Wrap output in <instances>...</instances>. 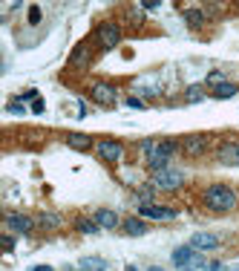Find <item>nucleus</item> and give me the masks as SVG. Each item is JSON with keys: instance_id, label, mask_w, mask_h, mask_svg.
<instances>
[{"instance_id": "obj_9", "label": "nucleus", "mask_w": 239, "mask_h": 271, "mask_svg": "<svg viewBox=\"0 0 239 271\" xmlns=\"http://www.w3.org/2000/svg\"><path fill=\"white\" fill-rule=\"evenodd\" d=\"M216 161L222 168H239V141H222L216 147Z\"/></svg>"}, {"instance_id": "obj_29", "label": "nucleus", "mask_w": 239, "mask_h": 271, "mask_svg": "<svg viewBox=\"0 0 239 271\" xmlns=\"http://www.w3.org/2000/svg\"><path fill=\"white\" fill-rule=\"evenodd\" d=\"M29 23H32V26L41 23V6H29Z\"/></svg>"}, {"instance_id": "obj_36", "label": "nucleus", "mask_w": 239, "mask_h": 271, "mask_svg": "<svg viewBox=\"0 0 239 271\" xmlns=\"http://www.w3.org/2000/svg\"><path fill=\"white\" fill-rule=\"evenodd\" d=\"M150 271H161V268H150Z\"/></svg>"}, {"instance_id": "obj_28", "label": "nucleus", "mask_w": 239, "mask_h": 271, "mask_svg": "<svg viewBox=\"0 0 239 271\" xmlns=\"http://www.w3.org/2000/svg\"><path fill=\"white\" fill-rule=\"evenodd\" d=\"M38 98H41V96H38L35 87H29V89H23V93H21V101H38Z\"/></svg>"}, {"instance_id": "obj_3", "label": "nucleus", "mask_w": 239, "mask_h": 271, "mask_svg": "<svg viewBox=\"0 0 239 271\" xmlns=\"http://www.w3.org/2000/svg\"><path fill=\"white\" fill-rule=\"evenodd\" d=\"M210 136L208 133H188V136H181L179 139V147H181V153L188 156V159H202L205 153L210 150Z\"/></svg>"}, {"instance_id": "obj_35", "label": "nucleus", "mask_w": 239, "mask_h": 271, "mask_svg": "<svg viewBox=\"0 0 239 271\" xmlns=\"http://www.w3.org/2000/svg\"><path fill=\"white\" fill-rule=\"evenodd\" d=\"M127 271H138V268H136V265H127Z\"/></svg>"}, {"instance_id": "obj_26", "label": "nucleus", "mask_w": 239, "mask_h": 271, "mask_svg": "<svg viewBox=\"0 0 239 271\" xmlns=\"http://www.w3.org/2000/svg\"><path fill=\"white\" fill-rule=\"evenodd\" d=\"M124 104H127V107H133V110H147V101H144V98H138V96H130Z\"/></svg>"}, {"instance_id": "obj_8", "label": "nucleus", "mask_w": 239, "mask_h": 271, "mask_svg": "<svg viewBox=\"0 0 239 271\" xmlns=\"http://www.w3.org/2000/svg\"><path fill=\"white\" fill-rule=\"evenodd\" d=\"M3 222H6V228L12 231V234H32L38 228V220L35 216H29V213H6L3 216Z\"/></svg>"}, {"instance_id": "obj_37", "label": "nucleus", "mask_w": 239, "mask_h": 271, "mask_svg": "<svg viewBox=\"0 0 239 271\" xmlns=\"http://www.w3.org/2000/svg\"><path fill=\"white\" fill-rule=\"evenodd\" d=\"M181 271H190V268H181Z\"/></svg>"}, {"instance_id": "obj_19", "label": "nucleus", "mask_w": 239, "mask_h": 271, "mask_svg": "<svg viewBox=\"0 0 239 271\" xmlns=\"http://www.w3.org/2000/svg\"><path fill=\"white\" fill-rule=\"evenodd\" d=\"M210 96H213V98H219V101H225V98L239 96V87L233 84V81H225V84H219V87H213V89H210Z\"/></svg>"}, {"instance_id": "obj_15", "label": "nucleus", "mask_w": 239, "mask_h": 271, "mask_svg": "<svg viewBox=\"0 0 239 271\" xmlns=\"http://www.w3.org/2000/svg\"><path fill=\"white\" fill-rule=\"evenodd\" d=\"M64 141L72 147V150H81V153H84V150H95V139L89 133H66Z\"/></svg>"}, {"instance_id": "obj_6", "label": "nucleus", "mask_w": 239, "mask_h": 271, "mask_svg": "<svg viewBox=\"0 0 239 271\" xmlns=\"http://www.w3.org/2000/svg\"><path fill=\"white\" fill-rule=\"evenodd\" d=\"M95 156L107 165H121L124 156H127V147L118 139H98L95 141Z\"/></svg>"}, {"instance_id": "obj_34", "label": "nucleus", "mask_w": 239, "mask_h": 271, "mask_svg": "<svg viewBox=\"0 0 239 271\" xmlns=\"http://www.w3.org/2000/svg\"><path fill=\"white\" fill-rule=\"evenodd\" d=\"M29 271H52V265H32Z\"/></svg>"}, {"instance_id": "obj_30", "label": "nucleus", "mask_w": 239, "mask_h": 271, "mask_svg": "<svg viewBox=\"0 0 239 271\" xmlns=\"http://www.w3.org/2000/svg\"><path fill=\"white\" fill-rule=\"evenodd\" d=\"M29 113H35V116H41V113H46V104H44V98H38V101H32Z\"/></svg>"}, {"instance_id": "obj_33", "label": "nucleus", "mask_w": 239, "mask_h": 271, "mask_svg": "<svg viewBox=\"0 0 239 271\" xmlns=\"http://www.w3.org/2000/svg\"><path fill=\"white\" fill-rule=\"evenodd\" d=\"M208 271H225V263H219V260H213V263H208L205 265Z\"/></svg>"}, {"instance_id": "obj_20", "label": "nucleus", "mask_w": 239, "mask_h": 271, "mask_svg": "<svg viewBox=\"0 0 239 271\" xmlns=\"http://www.w3.org/2000/svg\"><path fill=\"white\" fill-rule=\"evenodd\" d=\"M75 231L84 234V237H93V234L101 231V225H98L95 220H89V216H78V220H75Z\"/></svg>"}, {"instance_id": "obj_31", "label": "nucleus", "mask_w": 239, "mask_h": 271, "mask_svg": "<svg viewBox=\"0 0 239 271\" xmlns=\"http://www.w3.org/2000/svg\"><path fill=\"white\" fill-rule=\"evenodd\" d=\"M136 93H141V96H159L161 89H156V87H136Z\"/></svg>"}, {"instance_id": "obj_16", "label": "nucleus", "mask_w": 239, "mask_h": 271, "mask_svg": "<svg viewBox=\"0 0 239 271\" xmlns=\"http://www.w3.org/2000/svg\"><path fill=\"white\" fill-rule=\"evenodd\" d=\"M93 220L98 222L101 228H107V231H116V228H121V222H124L121 216H118L116 211H109V208H98Z\"/></svg>"}, {"instance_id": "obj_5", "label": "nucleus", "mask_w": 239, "mask_h": 271, "mask_svg": "<svg viewBox=\"0 0 239 271\" xmlns=\"http://www.w3.org/2000/svg\"><path fill=\"white\" fill-rule=\"evenodd\" d=\"M121 38H124V29H121V23H116V21H104L95 26V44L101 49H116L121 44Z\"/></svg>"}, {"instance_id": "obj_13", "label": "nucleus", "mask_w": 239, "mask_h": 271, "mask_svg": "<svg viewBox=\"0 0 239 271\" xmlns=\"http://www.w3.org/2000/svg\"><path fill=\"white\" fill-rule=\"evenodd\" d=\"M208 9H199V6H188L185 9V23H188L193 32H199V29H205L208 26Z\"/></svg>"}, {"instance_id": "obj_11", "label": "nucleus", "mask_w": 239, "mask_h": 271, "mask_svg": "<svg viewBox=\"0 0 239 271\" xmlns=\"http://www.w3.org/2000/svg\"><path fill=\"white\" fill-rule=\"evenodd\" d=\"M173 263L179 265V268H190V265H208L202 260V254L196 248H190V245H181V248L173 251Z\"/></svg>"}, {"instance_id": "obj_17", "label": "nucleus", "mask_w": 239, "mask_h": 271, "mask_svg": "<svg viewBox=\"0 0 239 271\" xmlns=\"http://www.w3.org/2000/svg\"><path fill=\"white\" fill-rule=\"evenodd\" d=\"M121 231H124L127 237H144L147 231H150V225H147V222L136 213V216H127V220L121 222Z\"/></svg>"}, {"instance_id": "obj_18", "label": "nucleus", "mask_w": 239, "mask_h": 271, "mask_svg": "<svg viewBox=\"0 0 239 271\" xmlns=\"http://www.w3.org/2000/svg\"><path fill=\"white\" fill-rule=\"evenodd\" d=\"M35 220H38V225L44 228V231H58V228L64 225V216L55 213V211H41Z\"/></svg>"}, {"instance_id": "obj_12", "label": "nucleus", "mask_w": 239, "mask_h": 271, "mask_svg": "<svg viewBox=\"0 0 239 271\" xmlns=\"http://www.w3.org/2000/svg\"><path fill=\"white\" fill-rule=\"evenodd\" d=\"M138 216L141 220H176L179 211L176 208H164V205H138Z\"/></svg>"}, {"instance_id": "obj_1", "label": "nucleus", "mask_w": 239, "mask_h": 271, "mask_svg": "<svg viewBox=\"0 0 239 271\" xmlns=\"http://www.w3.org/2000/svg\"><path fill=\"white\" fill-rule=\"evenodd\" d=\"M199 202H202V208L208 213L222 216V213H231L239 208V193L233 188H228V185H208L202 191V196H199Z\"/></svg>"}, {"instance_id": "obj_27", "label": "nucleus", "mask_w": 239, "mask_h": 271, "mask_svg": "<svg viewBox=\"0 0 239 271\" xmlns=\"http://www.w3.org/2000/svg\"><path fill=\"white\" fill-rule=\"evenodd\" d=\"M156 144H159L156 139H144V141H138V153H141V156H150V150H153Z\"/></svg>"}, {"instance_id": "obj_32", "label": "nucleus", "mask_w": 239, "mask_h": 271, "mask_svg": "<svg viewBox=\"0 0 239 271\" xmlns=\"http://www.w3.org/2000/svg\"><path fill=\"white\" fill-rule=\"evenodd\" d=\"M15 248V237L12 234H3V251H12Z\"/></svg>"}, {"instance_id": "obj_23", "label": "nucleus", "mask_w": 239, "mask_h": 271, "mask_svg": "<svg viewBox=\"0 0 239 271\" xmlns=\"http://www.w3.org/2000/svg\"><path fill=\"white\" fill-rule=\"evenodd\" d=\"M81 268H87V271H107V260H101V257H84V260H81Z\"/></svg>"}, {"instance_id": "obj_25", "label": "nucleus", "mask_w": 239, "mask_h": 271, "mask_svg": "<svg viewBox=\"0 0 239 271\" xmlns=\"http://www.w3.org/2000/svg\"><path fill=\"white\" fill-rule=\"evenodd\" d=\"M219 84H225V75L219 73V69H213V73H208V78H205V87H219Z\"/></svg>"}, {"instance_id": "obj_21", "label": "nucleus", "mask_w": 239, "mask_h": 271, "mask_svg": "<svg viewBox=\"0 0 239 271\" xmlns=\"http://www.w3.org/2000/svg\"><path fill=\"white\" fill-rule=\"evenodd\" d=\"M156 188H153V182H147V185H138L136 188V199H141V205H153V199H156Z\"/></svg>"}, {"instance_id": "obj_7", "label": "nucleus", "mask_w": 239, "mask_h": 271, "mask_svg": "<svg viewBox=\"0 0 239 271\" xmlns=\"http://www.w3.org/2000/svg\"><path fill=\"white\" fill-rule=\"evenodd\" d=\"M153 188L161 193H173V191H181L185 188V173L181 170H173V168H167V170H159V173H153Z\"/></svg>"}, {"instance_id": "obj_10", "label": "nucleus", "mask_w": 239, "mask_h": 271, "mask_svg": "<svg viewBox=\"0 0 239 271\" xmlns=\"http://www.w3.org/2000/svg\"><path fill=\"white\" fill-rule=\"evenodd\" d=\"M93 58H95V46L84 41V44H78L72 49V55H69V66H72V69H87V66L93 64Z\"/></svg>"}, {"instance_id": "obj_24", "label": "nucleus", "mask_w": 239, "mask_h": 271, "mask_svg": "<svg viewBox=\"0 0 239 271\" xmlns=\"http://www.w3.org/2000/svg\"><path fill=\"white\" fill-rule=\"evenodd\" d=\"M6 110L12 113V116H23V113H26V101H21V96H15L6 104Z\"/></svg>"}, {"instance_id": "obj_14", "label": "nucleus", "mask_w": 239, "mask_h": 271, "mask_svg": "<svg viewBox=\"0 0 239 271\" xmlns=\"http://www.w3.org/2000/svg\"><path fill=\"white\" fill-rule=\"evenodd\" d=\"M190 248H196V251H216L219 248V237L208 234V231H199V234L190 237Z\"/></svg>"}, {"instance_id": "obj_38", "label": "nucleus", "mask_w": 239, "mask_h": 271, "mask_svg": "<svg viewBox=\"0 0 239 271\" xmlns=\"http://www.w3.org/2000/svg\"><path fill=\"white\" fill-rule=\"evenodd\" d=\"M78 271H87V268H78Z\"/></svg>"}, {"instance_id": "obj_2", "label": "nucleus", "mask_w": 239, "mask_h": 271, "mask_svg": "<svg viewBox=\"0 0 239 271\" xmlns=\"http://www.w3.org/2000/svg\"><path fill=\"white\" fill-rule=\"evenodd\" d=\"M176 150H181V147H179V139H161L159 144L150 150V156H144V168L150 170V173L167 170V168H170V159H173Z\"/></svg>"}, {"instance_id": "obj_4", "label": "nucleus", "mask_w": 239, "mask_h": 271, "mask_svg": "<svg viewBox=\"0 0 239 271\" xmlns=\"http://www.w3.org/2000/svg\"><path fill=\"white\" fill-rule=\"evenodd\" d=\"M89 98H93V104H98V107H116L118 104V87L116 84H109V81L98 78L89 84Z\"/></svg>"}, {"instance_id": "obj_22", "label": "nucleus", "mask_w": 239, "mask_h": 271, "mask_svg": "<svg viewBox=\"0 0 239 271\" xmlns=\"http://www.w3.org/2000/svg\"><path fill=\"white\" fill-rule=\"evenodd\" d=\"M205 98V84H190L188 89H185V101L188 104H199Z\"/></svg>"}]
</instances>
